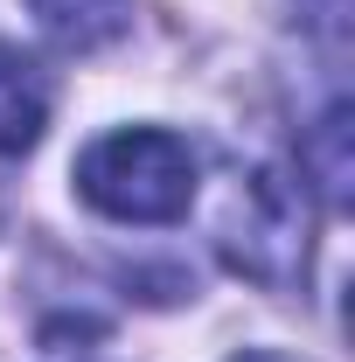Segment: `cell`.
I'll list each match as a JSON object with an SVG mask.
<instances>
[{"instance_id": "4", "label": "cell", "mask_w": 355, "mask_h": 362, "mask_svg": "<svg viewBox=\"0 0 355 362\" xmlns=\"http://www.w3.org/2000/svg\"><path fill=\"white\" fill-rule=\"evenodd\" d=\"M28 7H35L42 35L63 42L70 56H91L133 28V0H28Z\"/></svg>"}, {"instance_id": "8", "label": "cell", "mask_w": 355, "mask_h": 362, "mask_svg": "<svg viewBox=\"0 0 355 362\" xmlns=\"http://www.w3.org/2000/svg\"><path fill=\"white\" fill-rule=\"evenodd\" d=\"M0 216H7V188H0Z\"/></svg>"}, {"instance_id": "6", "label": "cell", "mask_w": 355, "mask_h": 362, "mask_svg": "<svg viewBox=\"0 0 355 362\" xmlns=\"http://www.w3.org/2000/svg\"><path fill=\"white\" fill-rule=\"evenodd\" d=\"M49 362H112V356H98V349H49Z\"/></svg>"}, {"instance_id": "5", "label": "cell", "mask_w": 355, "mask_h": 362, "mask_svg": "<svg viewBox=\"0 0 355 362\" xmlns=\"http://www.w3.org/2000/svg\"><path fill=\"white\" fill-rule=\"evenodd\" d=\"M300 160H307V175L320 181V195L342 209V202H349V98H342V90L327 98L320 119H307V146H300Z\"/></svg>"}, {"instance_id": "1", "label": "cell", "mask_w": 355, "mask_h": 362, "mask_svg": "<svg viewBox=\"0 0 355 362\" xmlns=\"http://www.w3.org/2000/svg\"><path fill=\"white\" fill-rule=\"evenodd\" d=\"M77 195L112 223H175L195 202V146L161 126H126L84 146Z\"/></svg>"}, {"instance_id": "2", "label": "cell", "mask_w": 355, "mask_h": 362, "mask_svg": "<svg viewBox=\"0 0 355 362\" xmlns=\"http://www.w3.org/2000/svg\"><path fill=\"white\" fill-rule=\"evenodd\" d=\"M216 251L265 293H293L307 279V202L279 168H237L216 216Z\"/></svg>"}, {"instance_id": "3", "label": "cell", "mask_w": 355, "mask_h": 362, "mask_svg": "<svg viewBox=\"0 0 355 362\" xmlns=\"http://www.w3.org/2000/svg\"><path fill=\"white\" fill-rule=\"evenodd\" d=\"M42 126H49V77L14 42H0V160L28 153Z\"/></svg>"}, {"instance_id": "7", "label": "cell", "mask_w": 355, "mask_h": 362, "mask_svg": "<svg viewBox=\"0 0 355 362\" xmlns=\"http://www.w3.org/2000/svg\"><path fill=\"white\" fill-rule=\"evenodd\" d=\"M244 362H279V356H244Z\"/></svg>"}]
</instances>
